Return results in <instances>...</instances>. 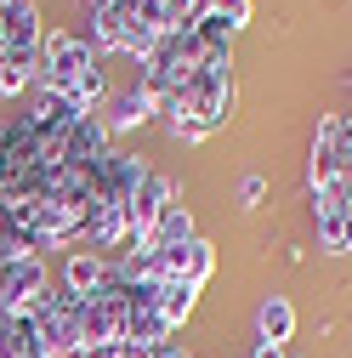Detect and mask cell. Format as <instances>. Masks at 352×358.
Here are the masks:
<instances>
[{
	"label": "cell",
	"mask_w": 352,
	"mask_h": 358,
	"mask_svg": "<svg viewBox=\"0 0 352 358\" xmlns=\"http://www.w3.org/2000/svg\"><path fill=\"white\" fill-rule=\"evenodd\" d=\"M188 358H199V352H188Z\"/></svg>",
	"instance_id": "20"
},
{
	"label": "cell",
	"mask_w": 352,
	"mask_h": 358,
	"mask_svg": "<svg viewBox=\"0 0 352 358\" xmlns=\"http://www.w3.org/2000/svg\"><path fill=\"white\" fill-rule=\"evenodd\" d=\"M154 114H159L154 97L142 92V85H131V92H119L114 108H108V131H137V125H148Z\"/></svg>",
	"instance_id": "8"
},
{
	"label": "cell",
	"mask_w": 352,
	"mask_h": 358,
	"mask_svg": "<svg viewBox=\"0 0 352 358\" xmlns=\"http://www.w3.org/2000/svg\"><path fill=\"white\" fill-rule=\"evenodd\" d=\"M284 358H301V352H290V347H284Z\"/></svg>",
	"instance_id": "18"
},
{
	"label": "cell",
	"mask_w": 352,
	"mask_h": 358,
	"mask_svg": "<svg viewBox=\"0 0 352 358\" xmlns=\"http://www.w3.org/2000/svg\"><path fill=\"white\" fill-rule=\"evenodd\" d=\"M97 69V52H91V40H80L68 29H46V40H40V63H34V85L40 92H52L63 97L74 114H80V80Z\"/></svg>",
	"instance_id": "1"
},
{
	"label": "cell",
	"mask_w": 352,
	"mask_h": 358,
	"mask_svg": "<svg viewBox=\"0 0 352 358\" xmlns=\"http://www.w3.org/2000/svg\"><path fill=\"white\" fill-rule=\"evenodd\" d=\"M97 6H114V0H91V12H97Z\"/></svg>",
	"instance_id": "17"
},
{
	"label": "cell",
	"mask_w": 352,
	"mask_h": 358,
	"mask_svg": "<svg viewBox=\"0 0 352 358\" xmlns=\"http://www.w3.org/2000/svg\"><path fill=\"white\" fill-rule=\"evenodd\" d=\"M341 256H352V205L341 210Z\"/></svg>",
	"instance_id": "16"
},
{
	"label": "cell",
	"mask_w": 352,
	"mask_h": 358,
	"mask_svg": "<svg viewBox=\"0 0 352 358\" xmlns=\"http://www.w3.org/2000/svg\"><path fill=\"white\" fill-rule=\"evenodd\" d=\"M210 273H216V245H210V239H193V245H188V262H182V279H188L193 290H205Z\"/></svg>",
	"instance_id": "11"
},
{
	"label": "cell",
	"mask_w": 352,
	"mask_h": 358,
	"mask_svg": "<svg viewBox=\"0 0 352 358\" xmlns=\"http://www.w3.org/2000/svg\"><path fill=\"white\" fill-rule=\"evenodd\" d=\"M193 301H199V290H193L188 279H165V285H159V313H165V324H170V330H182V324H188Z\"/></svg>",
	"instance_id": "10"
},
{
	"label": "cell",
	"mask_w": 352,
	"mask_h": 358,
	"mask_svg": "<svg viewBox=\"0 0 352 358\" xmlns=\"http://www.w3.org/2000/svg\"><path fill=\"white\" fill-rule=\"evenodd\" d=\"M148 358H188V352H182V341H176V336H165L159 347H148Z\"/></svg>",
	"instance_id": "14"
},
{
	"label": "cell",
	"mask_w": 352,
	"mask_h": 358,
	"mask_svg": "<svg viewBox=\"0 0 352 358\" xmlns=\"http://www.w3.org/2000/svg\"><path fill=\"white\" fill-rule=\"evenodd\" d=\"M40 6L34 0H0V63H40Z\"/></svg>",
	"instance_id": "2"
},
{
	"label": "cell",
	"mask_w": 352,
	"mask_h": 358,
	"mask_svg": "<svg viewBox=\"0 0 352 358\" xmlns=\"http://www.w3.org/2000/svg\"><path fill=\"white\" fill-rule=\"evenodd\" d=\"M256 330H261V341L290 347V336H295V307H290L284 296H267V301H261V313H256Z\"/></svg>",
	"instance_id": "9"
},
{
	"label": "cell",
	"mask_w": 352,
	"mask_h": 358,
	"mask_svg": "<svg viewBox=\"0 0 352 358\" xmlns=\"http://www.w3.org/2000/svg\"><path fill=\"white\" fill-rule=\"evenodd\" d=\"M165 205H176V182H170V176H159V171H148L142 188H137V199H131V239H142L154 222H159Z\"/></svg>",
	"instance_id": "5"
},
{
	"label": "cell",
	"mask_w": 352,
	"mask_h": 358,
	"mask_svg": "<svg viewBox=\"0 0 352 358\" xmlns=\"http://www.w3.org/2000/svg\"><path fill=\"white\" fill-rule=\"evenodd\" d=\"M193 239H199V234H193V216H188L182 199H176V205L159 210V222H154L137 245H142V250H176V245H193Z\"/></svg>",
	"instance_id": "7"
},
{
	"label": "cell",
	"mask_w": 352,
	"mask_h": 358,
	"mask_svg": "<svg viewBox=\"0 0 352 358\" xmlns=\"http://www.w3.org/2000/svg\"><path fill=\"white\" fill-rule=\"evenodd\" d=\"M261 194H267V182H261V176H244V188H239V199H244V205H256Z\"/></svg>",
	"instance_id": "15"
},
{
	"label": "cell",
	"mask_w": 352,
	"mask_h": 358,
	"mask_svg": "<svg viewBox=\"0 0 352 358\" xmlns=\"http://www.w3.org/2000/svg\"><path fill=\"white\" fill-rule=\"evenodd\" d=\"M142 176H148V159H142V154L114 148V154L103 159V199L131 210V199H137V188H142Z\"/></svg>",
	"instance_id": "4"
},
{
	"label": "cell",
	"mask_w": 352,
	"mask_h": 358,
	"mask_svg": "<svg viewBox=\"0 0 352 358\" xmlns=\"http://www.w3.org/2000/svg\"><path fill=\"white\" fill-rule=\"evenodd\" d=\"M46 290H52L46 256H12V262H0V307H6V313H29Z\"/></svg>",
	"instance_id": "3"
},
{
	"label": "cell",
	"mask_w": 352,
	"mask_h": 358,
	"mask_svg": "<svg viewBox=\"0 0 352 358\" xmlns=\"http://www.w3.org/2000/svg\"><path fill=\"white\" fill-rule=\"evenodd\" d=\"M108 285V256H91V250H68V262H63V285L57 290H68V296H97Z\"/></svg>",
	"instance_id": "6"
},
{
	"label": "cell",
	"mask_w": 352,
	"mask_h": 358,
	"mask_svg": "<svg viewBox=\"0 0 352 358\" xmlns=\"http://www.w3.org/2000/svg\"><path fill=\"white\" fill-rule=\"evenodd\" d=\"M210 17H222L228 29H244L250 23V0H210Z\"/></svg>",
	"instance_id": "13"
},
{
	"label": "cell",
	"mask_w": 352,
	"mask_h": 358,
	"mask_svg": "<svg viewBox=\"0 0 352 358\" xmlns=\"http://www.w3.org/2000/svg\"><path fill=\"white\" fill-rule=\"evenodd\" d=\"M34 85V63H0V97H17Z\"/></svg>",
	"instance_id": "12"
},
{
	"label": "cell",
	"mask_w": 352,
	"mask_h": 358,
	"mask_svg": "<svg viewBox=\"0 0 352 358\" xmlns=\"http://www.w3.org/2000/svg\"><path fill=\"white\" fill-rule=\"evenodd\" d=\"M346 92H352V80H346Z\"/></svg>",
	"instance_id": "19"
}]
</instances>
